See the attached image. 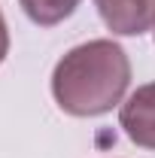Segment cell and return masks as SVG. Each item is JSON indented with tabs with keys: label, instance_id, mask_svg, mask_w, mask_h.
Instances as JSON below:
<instances>
[{
	"label": "cell",
	"instance_id": "obj_1",
	"mask_svg": "<svg viewBox=\"0 0 155 158\" xmlns=\"http://www.w3.org/2000/svg\"><path fill=\"white\" fill-rule=\"evenodd\" d=\"M131 82V64L125 49L113 40H91L70 49L55 64L52 94L70 116H103L122 103Z\"/></svg>",
	"mask_w": 155,
	"mask_h": 158
},
{
	"label": "cell",
	"instance_id": "obj_2",
	"mask_svg": "<svg viewBox=\"0 0 155 158\" xmlns=\"http://www.w3.org/2000/svg\"><path fill=\"white\" fill-rule=\"evenodd\" d=\"M94 6L119 37H140L155 24V0H94Z\"/></svg>",
	"mask_w": 155,
	"mask_h": 158
},
{
	"label": "cell",
	"instance_id": "obj_3",
	"mask_svg": "<svg viewBox=\"0 0 155 158\" xmlns=\"http://www.w3.org/2000/svg\"><path fill=\"white\" fill-rule=\"evenodd\" d=\"M119 122L131 143L143 146V149H155V82L140 85L122 103Z\"/></svg>",
	"mask_w": 155,
	"mask_h": 158
},
{
	"label": "cell",
	"instance_id": "obj_4",
	"mask_svg": "<svg viewBox=\"0 0 155 158\" xmlns=\"http://www.w3.org/2000/svg\"><path fill=\"white\" fill-rule=\"evenodd\" d=\"M76 6H79V0H21V9L40 27H52L58 21L70 19Z\"/></svg>",
	"mask_w": 155,
	"mask_h": 158
},
{
	"label": "cell",
	"instance_id": "obj_5",
	"mask_svg": "<svg viewBox=\"0 0 155 158\" xmlns=\"http://www.w3.org/2000/svg\"><path fill=\"white\" fill-rule=\"evenodd\" d=\"M9 52V31H6V21H3V12H0V64Z\"/></svg>",
	"mask_w": 155,
	"mask_h": 158
}]
</instances>
